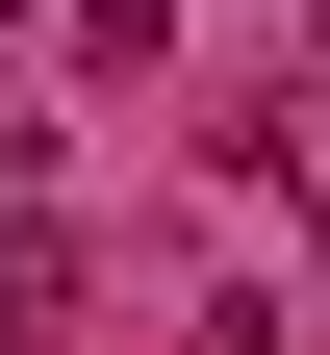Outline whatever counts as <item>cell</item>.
I'll list each match as a JSON object with an SVG mask.
<instances>
[{"label": "cell", "mask_w": 330, "mask_h": 355, "mask_svg": "<svg viewBox=\"0 0 330 355\" xmlns=\"http://www.w3.org/2000/svg\"><path fill=\"white\" fill-rule=\"evenodd\" d=\"M305 127H330V26H305Z\"/></svg>", "instance_id": "6da1fadb"}]
</instances>
